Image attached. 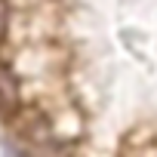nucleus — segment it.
<instances>
[{"label": "nucleus", "instance_id": "2", "mask_svg": "<svg viewBox=\"0 0 157 157\" xmlns=\"http://www.w3.org/2000/svg\"><path fill=\"white\" fill-rule=\"evenodd\" d=\"M10 19H13V6H10V0H0V40H3L6 31H10Z\"/></svg>", "mask_w": 157, "mask_h": 157}, {"label": "nucleus", "instance_id": "1", "mask_svg": "<svg viewBox=\"0 0 157 157\" xmlns=\"http://www.w3.org/2000/svg\"><path fill=\"white\" fill-rule=\"evenodd\" d=\"M22 105V86H19V77L0 65V114H13Z\"/></svg>", "mask_w": 157, "mask_h": 157}]
</instances>
